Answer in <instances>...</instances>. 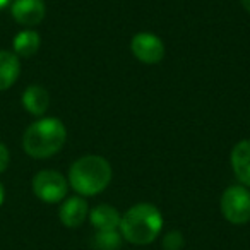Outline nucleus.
<instances>
[{"label": "nucleus", "instance_id": "dca6fc26", "mask_svg": "<svg viewBox=\"0 0 250 250\" xmlns=\"http://www.w3.org/2000/svg\"><path fill=\"white\" fill-rule=\"evenodd\" d=\"M9 163H11V154H9L7 146L0 143V173H4L7 170Z\"/></svg>", "mask_w": 250, "mask_h": 250}, {"label": "nucleus", "instance_id": "f3484780", "mask_svg": "<svg viewBox=\"0 0 250 250\" xmlns=\"http://www.w3.org/2000/svg\"><path fill=\"white\" fill-rule=\"evenodd\" d=\"M4 197H5V192H4V185L0 184V206L4 204Z\"/></svg>", "mask_w": 250, "mask_h": 250}, {"label": "nucleus", "instance_id": "0eeeda50", "mask_svg": "<svg viewBox=\"0 0 250 250\" xmlns=\"http://www.w3.org/2000/svg\"><path fill=\"white\" fill-rule=\"evenodd\" d=\"M11 14L19 24L36 26L45 18L46 7L43 0H14L11 5Z\"/></svg>", "mask_w": 250, "mask_h": 250}, {"label": "nucleus", "instance_id": "423d86ee", "mask_svg": "<svg viewBox=\"0 0 250 250\" xmlns=\"http://www.w3.org/2000/svg\"><path fill=\"white\" fill-rule=\"evenodd\" d=\"M130 50L137 60L147 65L161 62L165 57L163 42L153 33H137L130 42Z\"/></svg>", "mask_w": 250, "mask_h": 250}, {"label": "nucleus", "instance_id": "ddd939ff", "mask_svg": "<svg viewBox=\"0 0 250 250\" xmlns=\"http://www.w3.org/2000/svg\"><path fill=\"white\" fill-rule=\"evenodd\" d=\"M42 38L33 29H24L14 38V53L19 57H33L40 50Z\"/></svg>", "mask_w": 250, "mask_h": 250}, {"label": "nucleus", "instance_id": "6ab92c4d", "mask_svg": "<svg viewBox=\"0 0 250 250\" xmlns=\"http://www.w3.org/2000/svg\"><path fill=\"white\" fill-rule=\"evenodd\" d=\"M9 4H11V0H0V9L7 7Z\"/></svg>", "mask_w": 250, "mask_h": 250}, {"label": "nucleus", "instance_id": "a211bd4d", "mask_svg": "<svg viewBox=\"0 0 250 250\" xmlns=\"http://www.w3.org/2000/svg\"><path fill=\"white\" fill-rule=\"evenodd\" d=\"M242 5L247 12H250V0H242Z\"/></svg>", "mask_w": 250, "mask_h": 250}, {"label": "nucleus", "instance_id": "6e6552de", "mask_svg": "<svg viewBox=\"0 0 250 250\" xmlns=\"http://www.w3.org/2000/svg\"><path fill=\"white\" fill-rule=\"evenodd\" d=\"M89 216V208L87 202L83 197H69L60 206L59 218L67 228H77L81 226L86 218Z\"/></svg>", "mask_w": 250, "mask_h": 250}, {"label": "nucleus", "instance_id": "f257e3e1", "mask_svg": "<svg viewBox=\"0 0 250 250\" xmlns=\"http://www.w3.org/2000/svg\"><path fill=\"white\" fill-rule=\"evenodd\" d=\"M67 139L65 125L59 118L46 117L33 122L22 137V149L36 160H45L57 154Z\"/></svg>", "mask_w": 250, "mask_h": 250}, {"label": "nucleus", "instance_id": "f8f14e48", "mask_svg": "<svg viewBox=\"0 0 250 250\" xmlns=\"http://www.w3.org/2000/svg\"><path fill=\"white\" fill-rule=\"evenodd\" d=\"M50 104L48 91L42 86H29L28 89L22 93V106L26 111H29L35 117H42Z\"/></svg>", "mask_w": 250, "mask_h": 250}, {"label": "nucleus", "instance_id": "39448f33", "mask_svg": "<svg viewBox=\"0 0 250 250\" xmlns=\"http://www.w3.org/2000/svg\"><path fill=\"white\" fill-rule=\"evenodd\" d=\"M67 184L65 177L55 170H42L33 178V192L40 201L46 204H57L63 201L67 195Z\"/></svg>", "mask_w": 250, "mask_h": 250}, {"label": "nucleus", "instance_id": "9d476101", "mask_svg": "<svg viewBox=\"0 0 250 250\" xmlns=\"http://www.w3.org/2000/svg\"><path fill=\"white\" fill-rule=\"evenodd\" d=\"M120 212L108 204H100L89 212L91 225L96 228V231H117L120 226Z\"/></svg>", "mask_w": 250, "mask_h": 250}, {"label": "nucleus", "instance_id": "20e7f679", "mask_svg": "<svg viewBox=\"0 0 250 250\" xmlns=\"http://www.w3.org/2000/svg\"><path fill=\"white\" fill-rule=\"evenodd\" d=\"M221 212L231 225L250 221V190L243 185H231L221 195Z\"/></svg>", "mask_w": 250, "mask_h": 250}, {"label": "nucleus", "instance_id": "f03ea898", "mask_svg": "<svg viewBox=\"0 0 250 250\" xmlns=\"http://www.w3.org/2000/svg\"><path fill=\"white\" fill-rule=\"evenodd\" d=\"M163 228V216L160 209L147 202L136 204L120 219V235L134 245H147L154 242Z\"/></svg>", "mask_w": 250, "mask_h": 250}, {"label": "nucleus", "instance_id": "1a4fd4ad", "mask_svg": "<svg viewBox=\"0 0 250 250\" xmlns=\"http://www.w3.org/2000/svg\"><path fill=\"white\" fill-rule=\"evenodd\" d=\"M231 168L243 187H250V139L240 141L231 151Z\"/></svg>", "mask_w": 250, "mask_h": 250}, {"label": "nucleus", "instance_id": "4468645a", "mask_svg": "<svg viewBox=\"0 0 250 250\" xmlns=\"http://www.w3.org/2000/svg\"><path fill=\"white\" fill-rule=\"evenodd\" d=\"M122 243L120 231H96L94 245L98 250H117Z\"/></svg>", "mask_w": 250, "mask_h": 250}, {"label": "nucleus", "instance_id": "2eb2a0df", "mask_svg": "<svg viewBox=\"0 0 250 250\" xmlns=\"http://www.w3.org/2000/svg\"><path fill=\"white\" fill-rule=\"evenodd\" d=\"M182 243H184V240H182V235L178 231H171L167 235V238H165V249L167 250H178L182 247Z\"/></svg>", "mask_w": 250, "mask_h": 250}, {"label": "nucleus", "instance_id": "9b49d317", "mask_svg": "<svg viewBox=\"0 0 250 250\" xmlns=\"http://www.w3.org/2000/svg\"><path fill=\"white\" fill-rule=\"evenodd\" d=\"M21 74L19 57L7 50H0V91H5L18 81Z\"/></svg>", "mask_w": 250, "mask_h": 250}, {"label": "nucleus", "instance_id": "7ed1b4c3", "mask_svg": "<svg viewBox=\"0 0 250 250\" xmlns=\"http://www.w3.org/2000/svg\"><path fill=\"white\" fill-rule=\"evenodd\" d=\"M111 167L101 156H83L70 167L69 184L79 195L91 197L110 185Z\"/></svg>", "mask_w": 250, "mask_h": 250}]
</instances>
